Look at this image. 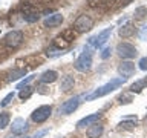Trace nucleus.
I'll use <instances>...</instances> for the list:
<instances>
[{
	"instance_id": "1",
	"label": "nucleus",
	"mask_w": 147,
	"mask_h": 138,
	"mask_svg": "<svg viewBox=\"0 0 147 138\" xmlns=\"http://www.w3.org/2000/svg\"><path fill=\"white\" fill-rule=\"evenodd\" d=\"M124 81H126V78H123V77L113 78V80H110L109 83H106V85L100 86L98 89H95L94 92H92V94H89V95L86 97V100L90 101V100H95V98H100V97L107 95V94H110V92H113L115 89H118L119 86H123Z\"/></svg>"
},
{
	"instance_id": "2",
	"label": "nucleus",
	"mask_w": 147,
	"mask_h": 138,
	"mask_svg": "<svg viewBox=\"0 0 147 138\" xmlns=\"http://www.w3.org/2000/svg\"><path fill=\"white\" fill-rule=\"evenodd\" d=\"M74 66H75V69L80 72H87L92 68V52L89 49H84L80 54V57L75 60Z\"/></svg>"
},
{
	"instance_id": "3",
	"label": "nucleus",
	"mask_w": 147,
	"mask_h": 138,
	"mask_svg": "<svg viewBox=\"0 0 147 138\" xmlns=\"http://www.w3.org/2000/svg\"><path fill=\"white\" fill-rule=\"evenodd\" d=\"M92 26H94V18H92L90 16L83 14V16H78L77 20L74 22L72 29L77 31V32H86V31H89Z\"/></svg>"
},
{
	"instance_id": "4",
	"label": "nucleus",
	"mask_w": 147,
	"mask_h": 138,
	"mask_svg": "<svg viewBox=\"0 0 147 138\" xmlns=\"http://www.w3.org/2000/svg\"><path fill=\"white\" fill-rule=\"evenodd\" d=\"M51 114H52V108L48 104H43V106H40V108H37L34 112L31 114V120L34 123H45L46 120L51 117Z\"/></svg>"
},
{
	"instance_id": "5",
	"label": "nucleus",
	"mask_w": 147,
	"mask_h": 138,
	"mask_svg": "<svg viewBox=\"0 0 147 138\" xmlns=\"http://www.w3.org/2000/svg\"><path fill=\"white\" fill-rule=\"evenodd\" d=\"M110 34H112V26L106 28V29L101 31L100 34L90 37V39L87 40V45H89V46H94V48H101V46H103L106 41H107V39L110 37Z\"/></svg>"
},
{
	"instance_id": "6",
	"label": "nucleus",
	"mask_w": 147,
	"mask_h": 138,
	"mask_svg": "<svg viewBox=\"0 0 147 138\" xmlns=\"http://www.w3.org/2000/svg\"><path fill=\"white\" fill-rule=\"evenodd\" d=\"M117 54H118L121 58H133L138 52H136V48H135L133 45L127 43V41H124V43H119V45L117 46Z\"/></svg>"
},
{
	"instance_id": "7",
	"label": "nucleus",
	"mask_w": 147,
	"mask_h": 138,
	"mask_svg": "<svg viewBox=\"0 0 147 138\" xmlns=\"http://www.w3.org/2000/svg\"><path fill=\"white\" fill-rule=\"evenodd\" d=\"M5 45L8 48H17V46L22 45L23 41V34L20 31H9L6 35H5Z\"/></svg>"
},
{
	"instance_id": "8",
	"label": "nucleus",
	"mask_w": 147,
	"mask_h": 138,
	"mask_svg": "<svg viewBox=\"0 0 147 138\" xmlns=\"http://www.w3.org/2000/svg\"><path fill=\"white\" fill-rule=\"evenodd\" d=\"M78 104H80V97H74V98H69L67 101H64V103L60 106V114H63V115L72 114L74 110L78 108Z\"/></svg>"
},
{
	"instance_id": "9",
	"label": "nucleus",
	"mask_w": 147,
	"mask_h": 138,
	"mask_svg": "<svg viewBox=\"0 0 147 138\" xmlns=\"http://www.w3.org/2000/svg\"><path fill=\"white\" fill-rule=\"evenodd\" d=\"M118 72L123 78H127V77H132L135 74V63L132 62H123L121 64L118 66Z\"/></svg>"
},
{
	"instance_id": "10",
	"label": "nucleus",
	"mask_w": 147,
	"mask_h": 138,
	"mask_svg": "<svg viewBox=\"0 0 147 138\" xmlns=\"http://www.w3.org/2000/svg\"><path fill=\"white\" fill-rule=\"evenodd\" d=\"M26 129H28V124H26V121L23 118H16L12 121V126H11V131H12V133L14 135H22V133H25L26 132Z\"/></svg>"
},
{
	"instance_id": "11",
	"label": "nucleus",
	"mask_w": 147,
	"mask_h": 138,
	"mask_svg": "<svg viewBox=\"0 0 147 138\" xmlns=\"http://www.w3.org/2000/svg\"><path fill=\"white\" fill-rule=\"evenodd\" d=\"M101 118V114L96 112V114H92V115H87V117L81 118L80 121L77 123V127H86V126H90V124L96 123L98 120Z\"/></svg>"
},
{
	"instance_id": "12",
	"label": "nucleus",
	"mask_w": 147,
	"mask_h": 138,
	"mask_svg": "<svg viewBox=\"0 0 147 138\" xmlns=\"http://www.w3.org/2000/svg\"><path fill=\"white\" fill-rule=\"evenodd\" d=\"M61 23H63V16H61V14H58V12H55V14H52V16H49V17H46V18H45L43 25H45V26L52 28V26L61 25Z\"/></svg>"
},
{
	"instance_id": "13",
	"label": "nucleus",
	"mask_w": 147,
	"mask_h": 138,
	"mask_svg": "<svg viewBox=\"0 0 147 138\" xmlns=\"http://www.w3.org/2000/svg\"><path fill=\"white\" fill-rule=\"evenodd\" d=\"M103 126L98 123H94V124H90V127L87 129V138H100L101 135H103Z\"/></svg>"
},
{
	"instance_id": "14",
	"label": "nucleus",
	"mask_w": 147,
	"mask_h": 138,
	"mask_svg": "<svg viewBox=\"0 0 147 138\" xmlns=\"http://www.w3.org/2000/svg\"><path fill=\"white\" fill-rule=\"evenodd\" d=\"M119 35L123 37V39H129V37H132L135 34V26L132 25V23H127V25H123L119 28Z\"/></svg>"
},
{
	"instance_id": "15",
	"label": "nucleus",
	"mask_w": 147,
	"mask_h": 138,
	"mask_svg": "<svg viewBox=\"0 0 147 138\" xmlns=\"http://www.w3.org/2000/svg\"><path fill=\"white\" fill-rule=\"evenodd\" d=\"M58 78V74L55 71H46L40 75V81L41 83H54Z\"/></svg>"
},
{
	"instance_id": "16",
	"label": "nucleus",
	"mask_w": 147,
	"mask_h": 138,
	"mask_svg": "<svg viewBox=\"0 0 147 138\" xmlns=\"http://www.w3.org/2000/svg\"><path fill=\"white\" fill-rule=\"evenodd\" d=\"M74 77L71 75H66V77H63L61 78V85H60V89L64 91V92H67V91H71L72 87H74Z\"/></svg>"
},
{
	"instance_id": "17",
	"label": "nucleus",
	"mask_w": 147,
	"mask_h": 138,
	"mask_svg": "<svg viewBox=\"0 0 147 138\" xmlns=\"http://www.w3.org/2000/svg\"><path fill=\"white\" fill-rule=\"evenodd\" d=\"M67 45H69V41L64 39L63 35H58V37H55L54 41H52V46L54 48H57V49H64V48H67Z\"/></svg>"
},
{
	"instance_id": "18",
	"label": "nucleus",
	"mask_w": 147,
	"mask_h": 138,
	"mask_svg": "<svg viewBox=\"0 0 147 138\" xmlns=\"http://www.w3.org/2000/svg\"><path fill=\"white\" fill-rule=\"evenodd\" d=\"M26 75V69H17V71H12L8 77V81H17L18 78Z\"/></svg>"
},
{
	"instance_id": "19",
	"label": "nucleus",
	"mask_w": 147,
	"mask_h": 138,
	"mask_svg": "<svg viewBox=\"0 0 147 138\" xmlns=\"http://www.w3.org/2000/svg\"><path fill=\"white\" fill-rule=\"evenodd\" d=\"M23 18H25V22H28V23H34V22H38L40 16L37 12H25L23 14Z\"/></svg>"
},
{
	"instance_id": "20",
	"label": "nucleus",
	"mask_w": 147,
	"mask_h": 138,
	"mask_svg": "<svg viewBox=\"0 0 147 138\" xmlns=\"http://www.w3.org/2000/svg\"><path fill=\"white\" fill-rule=\"evenodd\" d=\"M9 120H11V117H9L8 112H2V114H0V131L8 126V124H9Z\"/></svg>"
},
{
	"instance_id": "21",
	"label": "nucleus",
	"mask_w": 147,
	"mask_h": 138,
	"mask_svg": "<svg viewBox=\"0 0 147 138\" xmlns=\"http://www.w3.org/2000/svg\"><path fill=\"white\" fill-rule=\"evenodd\" d=\"M32 94V87L29 86H25V89H22L20 91V94H18V97H20V100H26V98H29Z\"/></svg>"
},
{
	"instance_id": "22",
	"label": "nucleus",
	"mask_w": 147,
	"mask_h": 138,
	"mask_svg": "<svg viewBox=\"0 0 147 138\" xmlns=\"http://www.w3.org/2000/svg\"><path fill=\"white\" fill-rule=\"evenodd\" d=\"M14 97H16V92H9V94L5 97V98L0 101V106H2V108H6V106L11 103V101L14 100Z\"/></svg>"
},
{
	"instance_id": "23",
	"label": "nucleus",
	"mask_w": 147,
	"mask_h": 138,
	"mask_svg": "<svg viewBox=\"0 0 147 138\" xmlns=\"http://www.w3.org/2000/svg\"><path fill=\"white\" fill-rule=\"evenodd\" d=\"M144 86H146V81H144V80H138V81H135V83L130 86V91H132V92H140Z\"/></svg>"
},
{
	"instance_id": "24",
	"label": "nucleus",
	"mask_w": 147,
	"mask_h": 138,
	"mask_svg": "<svg viewBox=\"0 0 147 138\" xmlns=\"http://www.w3.org/2000/svg\"><path fill=\"white\" fill-rule=\"evenodd\" d=\"M135 18H144L147 16V8L146 6H140V8H136L135 9Z\"/></svg>"
},
{
	"instance_id": "25",
	"label": "nucleus",
	"mask_w": 147,
	"mask_h": 138,
	"mask_svg": "<svg viewBox=\"0 0 147 138\" xmlns=\"http://www.w3.org/2000/svg\"><path fill=\"white\" fill-rule=\"evenodd\" d=\"M34 77H35V75H29V77L23 78V80H22V81L17 85V89H20V91H22L23 87H25V86H28V85H29V83H31L32 80H34Z\"/></svg>"
},
{
	"instance_id": "26",
	"label": "nucleus",
	"mask_w": 147,
	"mask_h": 138,
	"mask_svg": "<svg viewBox=\"0 0 147 138\" xmlns=\"http://www.w3.org/2000/svg\"><path fill=\"white\" fill-rule=\"evenodd\" d=\"M48 57H57V55H61L63 54V51L61 49H57V48H51V49H48Z\"/></svg>"
},
{
	"instance_id": "27",
	"label": "nucleus",
	"mask_w": 147,
	"mask_h": 138,
	"mask_svg": "<svg viewBox=\"0 0 147 138\" xmlns=\"http://www.w3.org/2000/svg\"><path fill=\"white\" fill-rule=\"evenodd\" d=\"M110 54H112V48H110V46H107V48H104L103 52H101V58H103V60H107V58L110 57Z\"/></svg>"
},
{
	"instance_id": "28",
	"label": "nucleus",
	"mask_w": 147,
	"mask_h": 138,
	"mask_svg": "<svg viewBox=\"0 0 147 138\" xmlns=\"http://www.w3.org/2000/svg\"><path fill=\"white\" fill-rule=\"evenodd\" d=\"M138 37H140L141 40H147V26H141V28H140Z\"/></svg>"
},
{
	"instance_id": "29",
	"label": "nucleus",
	"mask_w": 147,
	"mask_h": 138,
	"mask_svg": "<svg viewBox=\"0 0 147 138\" xmlns=\"http://www.w3.org/2000/svg\"><path fill=\"white\" fill-rule=\"evenodd\" d=\"M138 64H140V69H141V71H147V57H142Z\"/></svg>"
},
{
	"instance_id": "30",
	"label": "nucleus",
	"mask_w": 147,
	"mask_h": 138,
	"mask_svg": "<svg viewBox=\"0 0 147 138\" xmlns=\"http://www.w3.org/2000/svg\"><path fill=\"white\" fill-rule=\"evenodd\" d=\"M48 133V129H45V131H40V132H37V133H34L31 138H40V137H43V135H46Z\"/></svg>"
},
{
	"instance_id": "31",
	"label": "nucleus",
	"mask_w": 147,
	"mask_h": 138,
	"mask_svg": "<svg viewBox=\"0 0 147 138\" xmlns=\"http://www.w3.org/2000/svg\"><path fill=\"white\" fill-rule=\"evenodd\" d=\"M119 126H121V127H123V126H124V127H132V126H133V123H121Z\"/></svg>"
},
{
	"instance_id": "32",
	"label": "nucleus",
	"mask_w": 147,
	"mask_h": 138,
	"mask_svg": "<svg viewBox=\"0 0 147 138\" xmlns=\"http://www.w3.org/2000/svg\"><path fill=\"white\" fill-rule=\"evenodd\" d=\"M144 81H146V85H147V78H144Z\"/></svg>"
},
{
	"instance_id": "33",
	"label": "nucleus",
	"mask_w": 147,
	"mask_h": 138,
	"mask_svg": "<svg viewBox=\"0 0 147 138\" xmlns=\"http://www.w3.org/2000/svg\"><path fill=\"white\" fill-rule=\"evenodd\" d=\"M23 138H31V137H23Z\"/></svg>"
}]
</instances>
